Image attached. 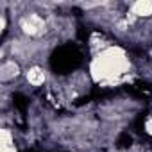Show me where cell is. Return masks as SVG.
<instances>
[{
    "label": "cell",
    "mask_w": 152,
    "mask_h": 152,
    "mask_svg": "<svg viewBox=\"0 0 152 152\" xmlns=\"http://www.w3.org/2000/svg\"><path fill=\"white\" fill-rule=\"evenodd\" d=\"M13 106L25 116V111H27V106H29V100L23 93H15L13 95Z\"/></svg>",
    "instance_id": "3"
},
{
    "label": "cell",
    "mask_w": 152,
    "mask_h": 152,
    "mask_svg": "<svg viewBox=\"0 0 152 152\" xmlns=\"http://www.w3.org/2000/svg\"><path fill=\"white\" fill-rule=\"evenodd\" d=\"M79 39L81 41H86L88 39V31H84V27H81V31H79Z\"/></svg>",
    "instance_id": "5"
},
{
    "label": "cell",
    "mask_w": 152,
    "mask_h": 152,
    "mask_svg": "<svg viewBox=\"0 0 152 152\" xmlns=\"http://www.w3.org/2000/svg\"><path fill=\"white\" fill-rule=\"evenodd\" d=\"M84 61V56H83V50L79 45L75 43H64L61 47H57L54 52H52V57H50V66L56 73L59 75H64V73H70L73 72L75 68H79Z\"/></svg>",
    "instance_id": "1"
},
{
    "label": "cell",
    "mask_w": 152,
    "mask_h": 152,
    "mask_svg": "<svg viewBox=\"0 0 152 152\" xmlns=\"http://www.w3.org/2000/svg\"><path fill=\"white\" fill-rule=\"evenodd\" d=\"M132 145V136L125 131V132H122L118 138H116V147L118 148H129Z\"/></svg>",
    "instance_id": "4"
},
{
    "label": "cell",
    "mask_w": 152,
    "mask_h": 152,
    "mask_svg": "<svg viewBox=\"0 0 152 152\" xmlns=\"http://www.w3.org/2000/svg\"><path fill=\"white\" fill-rule=\"evenodd\" d=\"M127 91H129L131 95H134V97H150V95H152V86H150L148 83L138 81V83H134L132 86H129Z\"/></svg>",
    "instance_id": "2"
},
{
    "label": "cell",
    "mask_w": 152,
    "mask_h": 152,
    "mask_svg": "<svg viewBox=\"0 0 152 152\" xmlns=\"http://www.w3.org/2000/svg\"><path fill=\"white\" fill-rule=\"evenodd\" d=\"M22 152H36L34 148H25V150H22Z\"/></svg>",
    "instance_id": "6"
}]
</instances>
